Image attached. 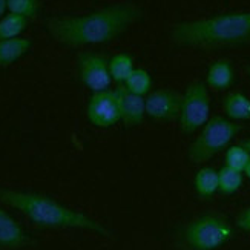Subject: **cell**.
<instances>
[{"label": "cell", "instance_id": "cell-8", "mask_svg": "<svg viewBox=\"0 0 250 250\" xmlns=\"http://www.w3.org/2000/svg\"><path fill=\"white\" fill-rule=\"evenodd\" d=\"M88 120L99 129H109L122 122L120 107L114 91L94 92L86 107Z\"/></svg>", "mask_w": 250, "mask_h": 250}, {"label": "cell", "instance_id": "cell-12", "mask_svg": "<svg viewBox=\"0 0 250 250\" xmlns=\"http://www.w3.org/2000/svg\"><path fill=\"white\" fill-rule=\"evenodd\" d=\"M235 83V68L229 59L215 60L206 74V84L215 91H227Z\"/></svg>", "mask_w": 250, "mask_h": 250}, {"label": "cell", "instance_id": "cell-11", "mask_svg": "<svg viewBox=\"0 0 250 250\" xmlns=\"http://www.w3.org/2000/svg\"><path fill=\"white\" fill-rule=\"evenodd\" d=\"M31 243L29 235L13 216L0 209V250H20Z\"/></svg>", "mask_w": 250, "mask_h": 250}, {"label": "cell", "instance_id": "cell-22", "mask_svg": "<svg viewBox=\"0 0 250 250\" xmlns=\"http://www.w3.org/2000/svg\"><path fill=\"white\" fill-rule=\"evenodd\" d=\"M236 226L240 227L241 230H244L246 233L250 235V206L236 216Z\"/></svg>", "mask_w": 250, "mask_h": 250}, {"label": "cell", "instance_id": "cell-13", "mask_svg": "<svg viewBox=\"0 0 250 250\" xmlns=\"http://www.w3.org/2000/svg\"><path fill=\"white\" fill-rule=\"evenodd\" d=\"M32 39L16 37L8 40H0V68H8L32 49Z\"/></svg>", "mask_w": 250, "mask_h": 250}, {"label": "cell", "instance_id": "cell-16", "mask_svg": "<svg viewBox=\"0 0 250 250\" xmlns=\"http://www.w3.org/2000/svg\"><path fill=\"white\" fill-rule=\"evenodd\" d=\"M134 59L129 54L120 52L115 54L112 59H109V72L112 80H115L118 84H125L129 75L134 72Z\"/></svg>", "mask_w": 250, "mask_h": 250}, {"label": "cell", "instance_id": "cell-6", "mask_svg": "<svg viewBox=\"0 0 250 250\" xmlns=\"http://www.w3.org/2000/svg\"><path fill=\"white\" fill-rule=\"evenodd\" d=\"M210 120V95L208 84L195 80L188 84L181 94L180 130L183 134H193Z\"/></svg>", "mask_w": 250, "mask_h": 250}, {"label": "cell", "instance_id": "cell-18", "mask_svg": "<svg viewBox=\"0 0 250 250\" xmlns=\"http://www.w3.org/2000/svg\"><path fill=\"white\" fill-rule=\"evenodd\" d=\"M28 28V19L17 14H5L0 20V40L20 37L21 32Z\"/></svg>", "mask_w": 250, "mask_h": 250}, {"label": "cell", "instance_id": "cell-23", "mask_svg": "<svg viewBox=\"0 0 250 250\" xmlns=\"http://www.w3.org/2000/svg\"><path fill=\"white\" fill-rule=\"evenodd\" d=\"M6 9H8V0H0V20L5 16Z\"/></svg>", "mask_w": 250, "mask_h": 250}, {"label": "cell", "instance_id": "cell-10", "mask_svg": "<svg viewBox=\"0 0 250 250\" xmlns=\"http://www.w3.org/2000/svg\"><path fill=\"white\" fill-rule=\"evenodd\" d=\"M118 107L122 114V123L126 129L137 127L146 115V100L126 89L125 84H118L114 89Z\"/></svg>", "mask_w": 250, "mask_h": 250}, {"label": "cell", "instance_id": "cell-14", "mask_svg": "<svg viewBox=\"0 0 250 250\" xmlns=\"http://www.w3.org/2000/svg\"><path fill=\"white\" fill-rule=\"evenodd\" d=\"M223 111L232 122H250V99L243 92H229L223 99Z\"/></svg>", "mask_w": 250, "mask_h": 250}, {"label": "cell", "instance_id": "cell-19", "mask_svg": "<svg viewBox=\"0 0 250 250\" xmlns=\"http://www.w3.org/2000/svg\"><path fill=\"white\" fill-rule=\"evenodd\" d=\"M126 89L135 95L143 97L150 92L152 89V77L145 69H134V72L129 75V79L125 83Z\"/></svg>", "mask_w": 250, "mask_h": 250}, {"label": "cell", "instance_id": "cell-5", "mask_svg": "<svg viewBox=\"0 0 250 250\" xmlns=\"http://www.w3.org/2000/svg\"><path fill=\"white\" fill-rule=\"evenodd\" d=\"M233 227L220 215H203L189 223L184 240L190 250H216L233 238Z\"/></svg>", "mask_w": 250, "mask_h": 250}, {"label": "cell", "instance_id": "cell-4", "mask_svg": "<svg viewBox=\"0 0 250 250\" xmlns=\"http://www.w3.org/2000/svg\"><path fill=\"white\" fill-rule=\"evenodd\" d=\"M241 130L243 126L240 123H235L224 117H212L203 126L200 135L190 143L188 149V158L193 165L212 160L229 146L230 141Z\"/></svg>", "mask_w": 250, "mask_h": 250}, {"label": "cell", "instance_id": "cell-17", "mask_svg": "<svg viewBox=\"0 0 250 250\" xmlns=\"http://www.w3.org/2000/svg\"><path fill=\"white\" fill-rule=\"evenodd\" d=\"M244 175L241 170L224 166L218 170V192L223 195H233L241 189Z\"/></svg>", "mask_w": 250, "mask_h": 250}, {"label": "cell", "instance_id": "cell-24", "mask_svg": "<svg viewBox=\"0 0 250 250\" xmlns=\"http://www.w3.org/2000/svg\"><path fill=\"white\" fill-rule=\"evenodd\" d=\"M240 145H243V146H244V147H246V149L250 152V137H249V138H246V140H243Z\"/></svg>", "mask_w": 250, "mask_h": 250}, {"label": "cell", "instance_id": "cell-21", "mask_svg": "<svg viewBox=\"0 0 250 250\" xmlns=\"http://www.w3.org/2000/svg\"><path fill=\"white\" fill-rule=\"evenodd\" d=\"M8 11L28 20L34 19L39 13V0H8Z\"/></svg>", "mask_w": 250, "mask_h": 250}, {"label": "cell", "instance_id": "cell-20", "mask_svg": "<svg viewBox=\"0 0 250 250\" xmlns=\"http://www.w3.org/2000/svg\"><path fill=\"white\" fill-rule=\"evenodd\" d=\"M250 161V152L243 145H233L229 146L224 154V163L227 167H232L236 170L244 172L246 166Z\"/></svg>", "mask_w": 250, "mask_h": 250}, {"label": "cell", "instance_id": "cell-25", "mask_svg": "<svg viewBox=\"0 0 250 250\" xmlns=\"http://www.w3.org/2000/svg\"><path fill=\"white\" fill-rule=\"evenodd\" d=\"M243 173H244V175L250 180V161H249V165L246 166V169H244V172H243Z\"/></svg>", "mask_w": 250, "mask_h": 250}, {"label": "cell", "instance_id": "cell-15", "mask_svg": "<svg viewBox=\"0 0 250 250\" xmlns=\"http://www.w3.org/2000/svg\"><path fill=\"white\" fill-rule=\"evenodd\" d=\"M195 192L201 198H210L218 192V172L212 167H203L197 172L193 180Z\"/></svg>", "mask_w": 250, "mask_h": 250}, {"label": "cell", "instance_id": "cell-7", "mask_svg": "<svg viewBox=\"0 0 250 250\" xmlns=\"http://www.w3.org/2000/svg\"><path fill=\"white\" fill-rule=\"evenodd\" d=\"M77 71L80 82L92 94L111 91L112 77L106 57L95 52H83L77 59Z\"/></svg>", "mask_w": 250, "mask_h": 250}, {"label": "cell", "instance_id": "cell-3", "mask_svg": "<svg viewBox=\"0 0 250 250\" xmlns=\"http://www.w3.org/2000/svg\"><path fill=\"white\" fill-rule=\"evenodd\" d=\"M170 39L178 46L215 49L250 45V11H230L172 25Z\"/></svg>", "mask_w": 250, "mask_h": 250}, {"label": "cell", "instance_id": "cell-26", "mask_svg": "<svg viewBox=\"0 0 250 250\" xmlns=\"http://www.w3.org/2000/svg\"><path fill=\"white\" fill-rule=\"evenodd\" d=\"M244 71L247 72V75H249V79H250V63H246V64H244Z\"/></svg>", "mask_w": 250, "mask_h": 250}, {"label": "cell", "instance_id": "cell-2", "mask_svg": "<svg viewBox=\"0 0 250 250\" xmlns=\"http://www.w3.org/2000/svg\"><path fill=\"white\" fill-rule=\"evenodd\" d=\"M0 203L23 213L32 224L43 229H79L102 238L114 236L103 223L43 193L0 188Z\"/></svg>", "mask_w": 250, "mask_h": 250}, {"label": "cell", "instance_id": "cell-1", "mask_svg": "<svg viewBox=\"0 0 250 250\" xmlns=\"http://www.w3.org/2000/svg\"><path fill=\"white\" fill-rule=\"evenodd\" d=\"M145 17L135 3H115L86 14H59L45 21L48 34L64 46L104 45L118 39Z\"/></svg>", "mask_w": 250, "mask_h": 250}, {"label": "cell", "instance_id": "cell-9", "mask_svg": "<svg viewBox=\"0 0 250 250\" xmlns=\"http://www.w3.org/2000/svg\"><path fill=\"white\" fill-rule=\"evenodd\" d=\"M181 109V94L173 89H158L146 99V115L152 120H178Z\"/></svg>", "mask_w": 250, "mask_h": 250}]
</instances>
